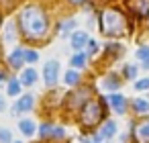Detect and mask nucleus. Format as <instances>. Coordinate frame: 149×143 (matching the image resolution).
<instances>
[{"label":"nucleus","mask_w":149,"mask_h":143,"mask_svg":"<svg viewBox=\"0 0 149 143\" xmlns=\"http://www.w3.org/2000/svg\"><path fill=\"white\" fill-rule=\"evenodd\" d=\"M47 17L41 8L37 6H27L21 13V29L27 37L31 39H39L47 33Z\"/></svg>","instance_id":"obj_1"},{"label":"nucleus","mask_w":149,"mask_h":143,"mask_svg":"<svg viewBox=\"0 0 149 143\" xmlns=\"http://www.w3.org/2000/svg\"><path fill=\"white\" fill-rule=\"evenodd\" d=\"M100 31L106 37H120L129 31L127 19L120 10L116 8H104L100 13Z\"/></svg>","instance_id":"obj_2"},{"label":"nucleus","mask_w":149,"mask_h":143,"mask_svg":"<svg viewBox=\"0 0 149 143\" xmlns=\"http://www.w3.org/2000/svg\"><path fill=\"white\" fill-rule=\"evenodd\" d=\"M102 114H104L102 104H100L98 100H88V102L84 104V108H82L80 119H82V123H84L86 127H94V125H98V123L102 121Z\"/></svg>","instance_id":"obj_3"},{"label":"nucleus","mask_w":149,"mask_h":143,"mask_svg":"<svg viewBox=\"0 0 149 143\" xmlns=\"http://www.w3.org/2000/svg\"><path fill=\"white\" fill-rule=\"evenodd\" d=\"M133 139L137 143H149V119H143L133 125Z\"/></svg>","instance_id":"obj_4"},{"label":"nucleus","mask_w":149,"mask_h":143,"mask_svg":"<svg viewBox=\"0 0 149 143\" xmlns=\"http://www.w3.org/2000/svg\"><path fill=\"white\" fill-rule=\"evenodd\" d=\"M57 72H59V63H57L55 59H51V61L45 63V68H43V80H45L47 86H55V82H57Z\"/></svg>","instance_id":"obj_5"},{"label":"nucleus","mask_w":149,"mask_h":143,"mask_svg":"<svg viewBox=\"0 0 149 143\" xmlns=\"http://www.w3.org/2000/svg\"><path fill=\"white\" fill-rule=\"evenodd\" d=\"M127 6L139 19L145 17V15H149V0H127Z\"/></svg>","instance_id":"obj_6"},{"label":"nucleus","mask_w":149,"mask_h":143,"mask_svg":"<svg viewBox=\"0 0 149 143\" xmlns=\"http://www.w3.org/2000/svg\"><path fill=\"white\" fill-rule=\"evenodd\" d=\"M108 102H110V108H112L114 112L125 114V110H127V100H125L123 94H110V96H108Z\"/></svg>","instance_id":"obj_7"},{"label":"nucleus","mask_w":149,"mask_h":143,"mask_svg":"<svg viewBox=\"0 0 149 143\" xmlns=\"http://www.w3.org/2000/svg\"><path fill=\"white\" fill-rule=\"evenodd\" d=\"M114 133H116V123L114 121H106L104 125H102V129H100V133L94 137V141H102V139H110V137H114Z\"/></svg>","instance_id":"obj_8"},{"label":"nucleus","mask_w":149,"mask_h":143,"mask_svg":"<svg viewBox=\"0 0 149 143\" xmlns=\"http://www.w3.org/2000/svg\"><path fill=\"white\" fill-rule=\"evenodd\" d=\"M72 47L76 49V51H80V49H84L86 45H88V35L84 33V31H76L74 35H72Z\"/></svg>","instance_id":"obj_9"},{"label":"nucleus","mask_w":149,"mask_h":143,"mask_svg":"<svg viewBox=\"0 0 149 143\" xmlns=\"http://www.w3.org/2000/svg\"><path fill=\"white\" fill-rule=\"evenodd\" d=\"M31 108H33V96H31V94H25V96H21V100L17 102L15 112H25V110H31Z\"/></svg>","instance_id":"obj_10"},{"label":"nucleus","mask_w":149,"mask_h":143,"mask_svg":"<svg viewBox=\"0 0 149 143\" xmlns=\"http://www.w3.org/2000/svg\"><path fill=\"white\" fill-rule=\"evenodd\" d=\"M25 61V51L23 49H15L10 55H8V63L13 68H21V63Z\"/></svg>","instance_id":"obj_11"},{"label":"nucleus","mask_w":149,"mask_h":143,"mask_svg":"<svg viewBox=\"0 0 149 143\" xmlns=\"http://www.w3.org/2000/svg\"><path fill=\"white\" fill-rule=\"evenodd\" d=\"M137 59L141 61V66L145 70H149V45H141L137 49Z\"/></svg>","instance_id":"obj_12"},{"label":"nucleus","mask_w":149,"mask_h":143,"mask_svg":"<svg viewBox=\"0 0 149 143\" xmlns=\"http://www.w3.org/2000/svg\"><path fill=\"white\" fill-rule=\"evenodd\" d=\"M19 129H21V133H23V135L31 137V135L35 133V123H33V121H29V119H23V121H19Z\"/></svg>","instance_id":"obj_13"},{"label":"nucleus","mask_w":149,"mask_h":143,"mask_svg":"<svg viewBox=\"0 0 149 143\" xmlns=\"http://www.w3.org/2000/svg\"><path fill=\"white\" fill-rule=\"evenodd\" d=\"M35 80H37V72H35L33 68L25 70V72H23V76H21V84H25V86H31Z\"/></svg>","instance_id":"obj_14"},{"label":"nucleus","mask_w":149,"mask_h":143,"mask_svg":"<svg viewBox=\"0 0 149 143\" xmlns=\"http://www.w3.org/2000/svg\"><path fill=\"white\" fill-rule=\"evenodd\" d=\"M133 110L139 112V114L149 112V100H145V98H135V102H133Z\"/></svg>","instance_id":"obj_15"},{"label":"nucleus","mask_w":149,"mask_h":143,"mask_svg":"<svg viewBox=\"0 0 149 143\" xmlns=\"http://www.w3.org/2000/svg\"><path fill=\"white\" fill-rule=\"evenodd\" d=\"M118 86H120V82H118L116 76H108V78L102 80V88H106V90H116Z\"/></svg>","instance_id":"obj_16"},{"label":"nucleus","mask_w":149,"mask_h":143,"mask_svg":"<svg viewBox=\"0 0 149 143\" xmlns=\"http://www.w3.org/2000/svg\"><path fill=\"white\" fill-rule=\"evenodd\" d=\"M6 94L8 96H19L21 94V82L19 80H10L8 86H6Z\"/></svg>","instance_id":"obj_17"},{"label":"nucleus","mask_w":149,"mask_h":143,"mask_svg":"<svg viewBox=\"0 0 149 143\" xmlns=\"http://www.w3.org/2000/svg\"><path fill=\"white\" fill-rule=\"evenodd\" d=\"M86 57H88V53H82V51L76 53V55L72 57V66H74V68H84V66H86Z\"/></svg>","instance_id":"obj_18"},{"label":"nucleus","mask_w":149,"mask_h":143,"mask_svg":"<svg viewBox=\"0 0 149 143\" xmlns=\"http://www.w3.org/2000/svg\"><path fill=\"white\" fill-rule=\"evenodd\" d=\"M80 82V74L78 72H74V70H70L68 74H65V84H70V86H76Z\"/></svg>","instance_id":"obj_19"},{"label":"nucleus","mask_w":149,"mask_h":143,"mask_svg":"<svg viewBox=\"0 0 149 143\" xmlns=\"http://www.w3.org/2000/svg\"><path fill=\"white\" fill-rule=\"evenodd\" d=\"M74 27H76V21H74V19H70V21H65V23H61V25H59V33H61V35H68Z\"/></svg>","instance_id":"obj_20"},{"label":"nucleus","mask_w":149,"mask_h":143,"mask_svg":"<svg viewBox=\"0 0 149 143\" xmlns=\"http://www.w3.org/2000/svg\"><path fill=\"white\" fill-rule=\"evenodd\" d=\"M137 66H125V78L127 80H135L137 78Z\"/></svg>","instance_id":"obj_21"},{"label":"nucleus","mask_w":149,"mask_h":143,"mask_svg":"<svg viewBox=\"0 0 149 143\" xmlns=\"http://www.w3.org/2000/svg\"><path fill=\"white\" fill-rule=\"evenodd\" d=\"M13 141V133L8 129H2L0 127V143H10Z\"/></svg>","instance_id":"obj_22"},{"label":"nucleus","mask_w":149,"mask_h":143,"mask_svg":"<svg viewBox=\"0 0 149 143\" xmlns=\"http://www.w3.org/2000/svg\"><path fill=\"white\" fill-rule=\"evenodd\" d=\"M39 59V53L35 51V49H27L25 51V61H29V63H35Z\"/></svg>","instance_id":"obj_23"},{"label":"nucleus","mask_w":149,"mask_h":143,"mask_svg":"<svg viewBox=\"0 0 149 143\" xmlns=\"http://www.w3.org/2000/svg\"><path fill=\"white\" fill-rule=\"evenodd\" d=\"M135 90H139V92H145V90H149V78L137 80V82H135Z\"/></svg>","instance_id":"obj_24"},{"label":"nucleus","mask_w":149,"mask_h":143,"mask_svg":"<svg viewBox=\"0 0 149 143\" xmlns=\"http://www.w3.org/2000/svg\"><path fill=\"white\" fill-rule=\"evenodd\" d=\"M15 39V25L10 23L8 27H6V33H4V41H13Z\"/></svg>","instance_id":"obj_25"},{"label":"nucleus","mask_w":149,"mask_h":143,"mask_svg":"<svg viewBox=\"0 0 149 143\" xmlns=\"http://www.w3.org/2000/svg\"><path fill=\"white\" fill-rule=\"evenodd\" d=\"M39 133H41L43 137H49V139H51V133H53V127H51V125H41V129H39Z\"/></svg>","instance_id":"obj_26"},{"label":"nucleus","mask_w":149,"mask_h":143,"mask_svg":"<svg viewBox=\"0 0 149 143\" xmlns=\"http://www.w3.org/2000/svg\"><path fill=\"white\" fill-rule=\"evenodd\" d=\"M96 49H98V43H96L94 39H88V55H94Z\"/></svg>","instance_id":"obj_27"},{"label":"nucleus","mask_w":149,"mask_h":143,"mask_svg":"<svg viewBox=\"0 0 149 143\" xmlns=\"http://www.w3.org/2000/svg\"><path fill=\"white\" fill-rule=\"evenodd\" d=\"M65 135V131L61 127H53V133H51V139H61Z\"/></svg>","instance_id":"obj_28"},{"label":"nucleus","mask_w":149,"mask_h":143,"mask_svg":"<svg viewBox=\"0 0 149 143\" xmlns=\"http://www.w3.org/2000/svg\"><path fill=\"white\" fill-rule=\"evenodd\" d=\"M4 108H6V106H4V98H2V96H0V112H2Z\"/></svg>","instance_id":"obj_29"},{"label":"nucleus","mask_w":149,"mask_h":143,"mask_svg":"<svg viewBox=\"0 0 149 143\" xmlns=\"http://www.w3.org/2000/svg\"><path fill=\"white\" fill-rule=\"evenodd\" d=\"M72 2H84V0H72Z\"/></svg>","instance_id":"obj_30"},{"label":"nucleus","mask_w":149,"mask_h":143,"mask_svg":"<svg viewBox=\"0 0 149 143\" xmlns=\"http://www.w3.org/2000/svg\"><path fill=\"white\" fill-rule=\"evenodd\" d=\"M10 143H21V141H10Z\"/></svg>","instance_id":"obj_31"},{"label":"nucleus","mask_w":149,"mask_h":143,"mask_svg":"<svg viewBox=\"0 0 149 143\" xmlns=\"http://www.w3.org/2000/svg\"><path fill=\"white\" fill-rule=\"evenodd\" d=\"M94 143H100V141H94Z\"/></svg>","instance_id":"obj_32"}]
</instances>
